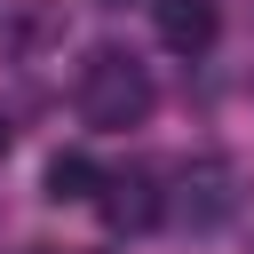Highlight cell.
Instances as JSON below:
<instances>
[{"label":"cell","instance_id":"6","mask_svg":"<svg viewBox=\"0 0 254 254\" xmlns=\"http://www.w3.org/2000/svg\"><path fill=\"white\" fill-rule=\"evenodd\" d=\"M0 151H8V119H0Z\"/></svg>","mask_w":254,"mask_h":254},{"label":"cell","instance_id":"4","mask_svg":"<svg viewBox=\"0 0 254 254\" xmlns=\"http://www.w3.org/2000/svg\"><path fill=\"white\" fill-rule=\"evenodd\" d=\"M151 24H159V48H175V56H206L222 32L214 0H151Z\"/></svg>","mask_w":254,"mask_h":254},{"label":"cell","instance_id":"3","mask_svg":"<svg viewBox=\"0 0 254 254\" xmlns=\"http://www.w3.org/2000/svg\"><path fill=\"white\" fill-rule=\"evenodd\" d=\"M95 206H103V222H111L119 238H135V230L167 222V183H159L151 167H119V175H103Z\"/></svg>","mask_w":254,"mask_h":254},{"label":"cell","instance_id":"1","mask_svg":"<svg viewBox=\"0 0 254 254\" xmlns=\"http://www.w3.org/2000/svg\"><path fill=\"white\" fill-rule=\"evenodd\" d=\"M71 95H79V119L103 127V135H127V127L151 119V71L135 64V48H87Z\"/></svg>","mask_w":254,"mask_h":254},{"label":"cell","instance_id":"2","mask_svg":"<svg viewBox=\"0 0 254 254\" xmlns=\"http://www.w3.org/2000/svg\"><path fill=\"white\" fill-rule=\"evenodd\" d=\"M238 198L246 190H238V167L222 151H198L167 175V222H183V230H222L238 214Z\"/></svg>","mask_w":254,"mask_h":254},{"label":"cell","instance_id":"7","mask_svg":"<svg viewBox=\"0 0 254 254\" xmlns=\"http://www.w3.org/2000/svg\"><path fill=\"white\" fill-rule=\"evenodd\" d=\"M32 254H48V246H32Z\"/></svg>","mask_w":254,"mask_h":254},{"label":"cell","instance_id":"5","mask_svg":"<svg viewBox=\"0 0 254 254\" xmlns=\"http://www.w3.org/2000/svg\"><path fill=\"white\" fill-rule=\"evenodd\" d=\"M40 190H48L56 206H79V198H95V190H103V167H95L87 151H56V159H48V175H40Z\"/></svg>","mask_w":254,"mask_h":254}]
</instances>
